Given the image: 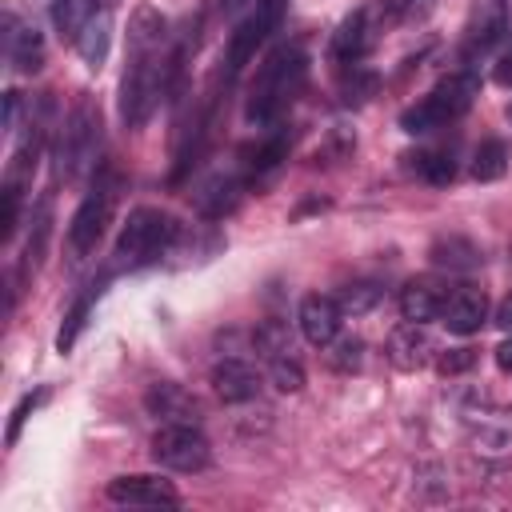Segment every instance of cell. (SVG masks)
<instances>
[{
  "label": "cell",
  "mask_w": 512,
  "mask_h": 512,
  "mask_svg": "<svg viewBox=\"0 0 512 512\" xmlns=\"http://www.w3.org/2000/svg\"><path fill=\"white\" fill-rule=\"evenodd\" d=\"M304 80H308V56L300 52V48H276L264 64H260V72H256V80H252V92H248V108H244V116H248V124H272L292 100H296V92L304 88Z\"/></svg>",
  "instance_id": "6da1fadb"
},
{
  "label": "cell",
  "mask_w": 512,
  "mask_h": 512,
  "mask_svg": "<svg viewBox=\"0 0 512 512\" xmlns=\"http://www.w3.org/2000/svg\"><path fill=\"white\" fill-rule=\"evenodd\" d=\"M168 56L164 48H128V68L120 80V120L124 128H144L164 96V80H168Z\"/></svg>",
  "instance_id": "7a4b0ae2"
},
{
  "label": "cell",
  "mask_w": 512,
  "mask_h": 512,
  "mask_svg": "<svg viewBox=\"0 0 512 512\" xmlns=\"http://www.w3.org/2000/svg\"><path fill=\"white\" fill-rule=\"evenodd\" d=\"M180 240V224L160 208H136L128 212L120 236H116V268H148L164 260Z\"/></svg>",
  "instance_id": "3957f363"
},
{
  "label": "cell",
  "mask_w": 512,
  "mask_h": 512,
  "mask_svg": "<svg viewBox=\"0 0 512 512\" xmlns=\"http://www.w3.org/2000/svg\"><path fill=\"white\" fill-rule=\"evenodd\" d=\"M476 92H480V80H476L472 72H452V76H444L428 96H420L412 108L400 112V128H404L408 136L436 132V128H444L448 120H460V116L472 108Z\"/></svg>",
  "instance_id": "277c9868"
},
{
  "label": "cell",
  "mask_w": 512,
  "mask_h": 512,
  "mask_svg": "<svg viewBox=\"0 0 512 512\" xmlns=\"http://www.w3.org/2000/svg\"><path fill=\"white\" fill-rule=\"evenodd\" d=\"M96 152H100V112L92 96L80 92L56 140V180H80L96 164Z\"/></svg>",
  "instance_id": "5b68a950"
},
{
  "label": "cell",
  "mask_w": 512,
  "mask_h": 512,
  "mask_svg": "<svg viewBox=\"0 0 512 512\" xmlns=\"http://www.w3.org/2000/svg\"><path fill=\"white\" fill-rule=\"evenodd\" d=\"M152 460L168 472H204L212 444L196 424H160L152 436Z\"/></svg>",
  "instance_id": "8992f818"
},
{
  "label": "cell",
  "mask_w": 512,
  "mask_h": 512,
  "mask_svg": "<svg viewBox=\"0 0 512 512\" xmlns=\"http://www.w3.org/2000/svg\"><path fill=\"white\" fill-rule=\"evenodd\" d=\"M284 8H288V0H256V8L236 24V32L228 36V56H224L228 76H240V72H244V64H252L256 48H260L276 28H280Z\"/></svg>",
  "instance_id": "52a82bcc"
},
{
  "label": "cell",
  "mask_w": 512,
  "mask_h": 512,
  "mask_svg": "<svg viewBox=\"0 0 512 512\" xmlns=\"http://www.w3.org/2000/svg\"><path fill=\"white\" fill-rule=\"evenodd\" d=\"M112 204H116V188L108 180H100V184L88 188V196L80 200V208L68 220V248L76 256H88L100 244V236H104V228L112 220Z\"/></svg>",
  "instance_id": "ba28073f"
},
{
  "label": "cell",
  "mask_w": 512,
  "mask_h": 512,
  "mask_svg": "<svg viewBox=\"0 0 512 512\" xmlns=\"http://www.w3.org/2000/svg\"><path fill=\"white\" fill-rule=\"evenodd\" d=\"M508 36V0H476L464 24V60L496 52Z\"/></svg>",
  "instance_id": "9c48e42d"
},
{
  "label": "cell",
  "mask_w": 512,
  "mask_h": 512,
  "mask_svg": "<svg viewBox=\"0 0 512 512\" xmlns=\"http://www.w3.org/2000/svg\"><path fill=\"white\" fill-rule=\"evenodd\" d=\"M108 500L112 504H136V508H172L180 504L176 488L160 476H148V472H132V476H116L108 480Z\"/></svg>",
  "instance_id": "30bf717a"
},
{
  "label": "cell",
  "mask_w": 512,
  "mask_h": 512,
  "mask_svg": "<svg viewBox=\"0 0 512 512\" xmlns=\"http://www.w3.org/2000/svg\"><path fill=\"white\" fill-rule=\"evenodd\" d=\"M144 412L156 420V424H200V404L188 388L172 384V380H160L144 392Z\"/></svg>",
  "instance_id": "8fae6325"
},
{
  "label": "cell",
  "mask_w": 512,
  "mask_h": 512,
  "mask_svg": "<svg viewBox=\"0 0 512 512\" xmlns=\"http://www.w3.org/2000/svg\"><path fill=\"white\" fill-rule=\"evenodd\" d=\"M440 320H444V328L456 332V336H472V332H480V324L488 320V296H484V288H476V284H460V288H452V292L444 296Z\"/></svg>",
  "instance_id": "7c38bea8"
},
{
  "label": "cell",
  "mask_w": 512,
  "mask_h": 512,
  "mask_svg": "<svg viewBox=\"0 0 512 512\" xmlns=\"http://www.w3.org/2000/svg\"><path fill=\"white\" fill-rule=\"evenodd\" d=\"M296 320H300V336H304L308 344H316V348H328V344L340 336L344 312H340L336 296H320V292H312V296H304V300H300V312H296Z\"/></svg>",
  "instance_id": "4fadbf2b"
},
{
  "label": "cell",
  "mask_w": 512,
  "mask_h": 512,
  "mask_svg": "<svg viewBox=\"0 0 512 512\" xmlns=\"http://www.w3.org/2000/svg\"><path fill=\"white\" fill-rule=\"evenodd\" d=\"M212 392L224 400V404H248L260 396V372L240 360V356H224L216 368H212Z\"/></svg>",
  "instance_id": "5bb4252c"
},
{
  "label": "cell",
  "mask_w": 512,
  "mask_h": 512,
  "mask_svg": "<svg viewBox=\"0 0 512 512\" xmlns=\"http://www.w3.org/2000/svg\"><path fill=\"white\" fill-rule=\"evenodd\" d=\"M384 352H388V364H392V368L416 372V368H424V360H428V352H432V340H428L424 324H412V320H408V324L392 328Z\"/></svg>",
  "instance_id": "9a60e30c"
},
{
  "label": "cell",
  "mask_w": 512,
  "mask_h": 512,
  "mask_svg": "<svg viewBox=\"0 0 512 512\" xmlns=\"http://www.w3.org/2000/svg\"><path fill=\"white\" fill-rule=\"evenodd\" d=\"M368 44H372V28H368V12L364 8H356V12H348L344 20H340V28L332 32V44H328V56L336 60V64H356L364 52H368Z\"/></svg>",
  "instance_id": "2e32d148"
},
{
  "label": "cell",
  "mask_w": 512,
  "mask_h": 512,
  "mask_svg": "<svg viewBox=\"0 0 512 512\" xmlns=\"http://www.w3.org/2000/svg\"><path fill=\"white\" fill-rule=\"evenodd\" d=\"M444 288L436 280H408L400 288V316L412 320V324H428V320H440V308H444Z\"/></svg>",
  "instance_id": "e0dca14e"
},
{
  "label": "cell",
  "mask_w": 512,
  "mask_h": 512,
  "mask_svg": "<svg viewBox=\"0 0 512 512\" xmlns=\"http://www.w3.org/2000/svg\"><path fill=\"white\" fill-rule=\"evenodd\" d=\"M240 180L236 176H212L196 196H192V204H196V212L204 216V220H224L228 212H236V204H240Z\"/></svg>",
  "instance_id": "ac0fdd59"
},
{
  "label": "cell",
  "mask_w": 512,
  "mask_h": 512,
  "mask_svg": "<svg viewBox=\"0 0 512 512\" xmlns=\"http://www.w3.org/2000/svg\"><path fill=\"white\" fill-rule=\"evenodd\" d=\"M108 40H112V12H108V8H100V12L92 16V24H88L72 44H76L80 60H84L92 72H100V68H104V60H108Z\"/></svg>",
  "instance_id": "d6986e66"
},
{
  "label": "cell",
  "mask_w": 512,
  "mask_h": 512,
  "mask_svg": "<svg viewBox=\"0 0 512 512\" xmlns=\"http://www.w3.org/2000/svg\"><path fill=\"white\" fill-rule=\"evenodd\" d=\"M168 44V20L152 4H136L128 16V48H164Z\"/></svg>",
  "instance_id": "ffe728a7"
},
{
  "label": "cell",
  "mask_w": 512,
  "mask_h": 512,
  "mask_svg": "<svg viewBox=\"0 0 512 512\" xmlns=\"http://www.w3.org/2000/svg\"><path fill=\"white\" fill-rule=\"evenodd\" d=\"M100 8H108V0H52V28L60 40H76Z\"/></svg>",
  "instance_id": "44dd1931"
},
{
  "label": "cell",
  "mask_w": 512,
  "mask_h": 512,
  "mask_svg": "<svg viewBox=\"0 0 512 512\" xmlns=\"http://www.w3.org/2000/svg\"><path fill=\"white\" fill-rule=\"evenodd\" d=\"M428 256H432L436 268H452V272H468V268L480 264V248L472 240H464V236H440L428 248Z\"/></svg>",
  "instance_id": "7402d4cb"
},
{
  "label": "cell",
  "mask_w": 512,
  "mask_h": 512,
  "mask_svg": "<svg viewBox=\"0 0 512 512\" xmlns=\"http://www.w3.org/2000/svg\"><path fill=\"white\" fill-rule=\"evenodd\" d=\"M8 56L20 72H40L44 68V40L36 28H16L8 36Z\"/></svg>",
  "instance_id": "603a6c76"
},
{
  "label": "cell",
  "mask_w": 512,
  "mask_h": 512,
  "mask_svg": "<svg viewBox=\"0 0 512 512\" xmlns=\"http://www.w3.org/2000/svg\"><path fill=\"white\" fill-rule=\"evenodd\" d=\"M252 352L260 360H276V356H288L292 352V336H288V324L284 320H260L252 328Z\"/></svg>",
  "instance_id": "cb8c5ba5"
},
{
  "label": "cell",
  "mask_w": 512,
  "mask_h": 512,
  "mask_svg": "<svg viewBox=\"0 0 512 512\" xmlns=\"http://www.w3.org/2000/svg\"><path fill=\"white\" fill-rule=\"evenodd\" d=\"M504 172H508V144L504 140H484L472 152V176L480 184H488V180H500Z\"/></svg>",
  "instance_id": "d4e9b609"
},
{
  "label": "cell",
  "mask_w": 512,
  "mask_h": 512,
  "mask_svg": "<svg viewBox=\"0 0 512 512\" xmlns=\"http://www.w3.org/2000/svg\"><path fill=\"white\" fill-rule=\"evenodd\" d=\"M380 300H384V288H380L376 280L344 284V288H340V296H336V304H340V312H344V316H364V312H372Z\"/></svg>",
  "instance_id": "484cf974"
},
{
  "label": "cell",
  "mask_w": 512,
  "mask_h": 512,
  "mask_svg": "<svg viewBox=\"0 0 512 512\" xmlns=\"http://www.w3.org/2000/svg\"><path fill=\"white\" fill-rule=\"evenodd\" d=\"M48 232H52V212H48V204H40V208H36V220H32V236H28V244H24L20 276H32V272L40 268L44 248H48Z\"/></svg>",
  "instance_id": "4316f807"
},
{
  "label": "cell",
  "mask_w": 512,
  "mask_h": 512,
  "mask_svg": "<svg viewBox=\"0 0 512 512\" xmlns=\"http://www.w3.org/2000/svg\"><path fill=\"white\" fill-rule=\"evenodd\" d=\"M96 296H100V284H88V292L68 308V316H64V324H60V332H56V352H72V344H76V336H80V328H84V320H88Z\"/></svg>",
  "instance_id": "83f0119b"
},
{
  "label": "cell",
  "mask_w": 512,
  "mask_h": 512,
  "mask_svg": "<svg viewBox=\"0 0 512 512\" xmlns=\"http://www.w3.org/2000/svg\"><path fill=\"white\" fill-rule=\"evenodd\" d=\"M408 160H412V168H416L428 184H448V180L456 176L452 152H416V156H408Z\"/></svg>",
  "instance_id": "f1b7e54d"
},
{
  "label": "cell",
  "mask_w": 512,
  "mask_h": 512,
  "mask_svg": "<svg viewBox=\"0 0 512 512\" xmlns=\"http://www.w3.org/2000/svg\"><path fill=\"white\" fill-rule=\"evenodd\" d=\"M328 348H332V352H328V364H332L336 372H356L360 360H364V340H360V336H336Z\"/></svg>",
  "instance_id": "f546056e"
},
{
  "label": "cell",
  "mask_w": 512,
  "mask_h": 512,
  "mask_svg": "<svg viewBox=\"0 0 512 512\" xmlns=\"http://www.w3.org/2000/svg\"><path fill=\"white\" fill-rule=\"evenodd\" d=\"M268 376H272V384H276L280 392H300V388H304V368H300V360H296L292 352L268 360Z\"/></svg>",
  "instance_id": "4dcf8cb0"
},
{
  "label": "cell",
  "mask_w": 512,
  "mask_h": 512,
  "mask_svg": "<svg viewBox=\"0 0 512 512\" xmlns=\"http://www.w3.org/2000/svg\"><path fill=\"white\" fill-rule=\"evenodd\" d=\"M284 156H288L284 136H272V140H264V144L248 148V168H252V172H268V168H276Z\"/></svg>",
  "instance_id": "1f68e13d"
},
{
  "label": "cell",
  "mask_w": 512,
  "mask_h": 512,
  "mask_svg": "<svg viewBox=\"0 0 512 512\" xmlns=\"http://www.w3.org/2000/svg\"><path fill=\"white\" fill-rule=\"evenodd\" d=\"M16 220H20V180L4 184V212H0V240L16 236Z\"/></svg>",
  "instance_id": "d6a6232c"
},
{
  "label": "cell",
  "mask_w": 512,
  "mask_h": 512,
  "mask_svg": "<svg viewBox=\"0 0 512 512\" xmlns=\"http://www.w3.org/2000/svg\"><path fill=\"white\" fill-rule=\"evenodd\" d=\"M380 80L376 72H364V68H352V80L344 84V104H364L368 96H376Z\"/></svg>",
  "instance_id": "836d02e7"
},
{
  "label": "cell",
  "mask_w": 512,
  "mask_h": 512,
  "mask_svg": "<svg viewBox=\"0 0 512 512\" xmlns=\"http://www.w3.org/2000/svg\"><path fill=\"white\" fill-rule=\"evenodd\" d=\"M472 364H476V348L460 344V348H448V352H440V360H436V372H440V376H460V372H468Z\"/></svg>",
  "instance_id": "e575fe53"
},
{
  "label": "cell",
  "mask_w": 512,
  "mask_h": 512,
  "mask_svg": "<svg viewBox=\"0 0 512 512\" xmlns=\"http://www.w3.org/2000/svg\"><path fill=\"white\" fill-rule=\"evenodd\" d=\"M44 396H48V392H32V396H24V400L16 404V412H12V420H8V432H4V444H8V448L20 440V428H24V420L36 412V404H44Z\"/></svg>",
  "instance_id": "d590c367"
},
{
  "label": "cell",
  "mask_w": 512,
  "mask_h": 512,
  "mask_svg": "<svg viewBox=\"0 0 512 512\" xmlns=\"http://www.w3.org/2000/svg\"><path fill=\"white\" fill-rule=\"evenodd\" d=\"M492 324L500 328V332H512V292L496 304V316H492Z\"/></svg>",
  "instance_id": "8d00e7d4"
},
{
  "label": "cell",
  "mask_w": 512,
  "mask_h": 512,
  "mask_svg": "<svg viewBox=\"0 0 512 512\" xmlns=\"http://www.w3.org/2000/svg\"><path fill=\"white\" fill-rule=\"evenodd\" d=\"M16 116H20V92H4V128L8 132L16 128Z\"/></svg>",
  "instance_id": "74e56055"
},
{
  "label": "cell",
  "mask_w": 512,
  "mask_h": 512,
  "mask_svg": "<svg viewBox=\"0 0 512 512\" xmlns=\"http://www.w3.org/2000/svg\"><path fill=\"white\" fill-rule=\"evenodd\" d=\"M496 364L500 372H512V332H504V340L496 344Z\"/></svg>",
  "instance_id": "f35d334b"
},
{
  "label": "cell",
  "mask_w": 512,
  "mask_h": 512,
  "mask_svg": "<svg viewBox=\"0 0 512 512\" xmlns=\"http://www.w3.org/2000/svg\"><path fill=\"white\" fill-rule=\"evenodd\" d=\"M492 80H496V84H512V52H504V56L496 60V72H492Z\"/></svg>",
  "instance_id": "ab89813d"
},
{
  "label": "cell",
  "mask_w": 512,
  "mask_h": 512,
  "mask_svg": "<svg viewBox=\"0 0 512 512\" xmlns=\"http://www.w3.org/2000/svg\"><path fill=\"white\" fill-rule=\"evenodd\" d=\"M420 4H424V0H388L392 16H400V12H420Z\"/></svg>",
  "instance_id": "60d3db41"
},
{
  "label": "cell",
  "mask_w": 512,
  "mask_h": 512,
  "mask_svg": "<svg viewBox=\"0 0 512 512\" xmlns=\"http://www.w3.org/2000/svg\"><path fill=\"white\" fill-rule=\"evenodd\" d=\"M220 4H224V8H240L244 0H220Z\"/></svg>",
  "instance_id": "b9f144b4"
}]
</instances>
